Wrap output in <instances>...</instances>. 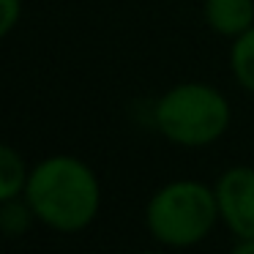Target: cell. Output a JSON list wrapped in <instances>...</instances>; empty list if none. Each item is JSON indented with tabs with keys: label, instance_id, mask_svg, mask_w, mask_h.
Here are the masks:
<instances>
[{
	"label": "cell",
	"instance_id": "8fae6325",
	"mask_svg": "<svg viewBox=\"0 0 254 254\" xmlns=\"http://www.w3.org/2000/svg\"><path fill=\"white\" fill-rule=\"evenodd\" d=\"M131 254H161V252H150V249H145V252H131Z\"/></svg>",
	"mask_w": 254,
	"mask_h": 254
},
{
	"label": "cell",
	"instance_id": "3957f363",
	"mask_svg": "<svg viewBox=\"0 0 254 254\" xmlns=\"http://www.w3.org/2000/svg\"><path fill=\"white\" fill-rule=\"evenodd\" d=\"M221 221L213 186L194 178H178L150 194L145 205V227L156 243L170 249H191L202 243Z\"/></svg>",
	"mask_w": 254,
	"mask_h": 254
},
{
	"label": "cell",
	"instance_id": "30bf717a",
	"mask_svg": "<svg viewBox=\"0 0 254 254\" xmlns=\"http://www.w3.org/2000/svg\"><path fill=\"white\" fill-rule=\"evenodd\" d=\"M227 254H254V238H238V243Z\"/></svg>",
	"mask_w": 254,
	"mask_h": 254
},
{
	"label": "cell",
	"instance_id": "277c9868",
	"mask_svg": "<svg viewBox=\"0 0 254 254\" xmlns=\"http://www.w3.org/2000/svg\"><path fill=\"white\" fill-rule=\"evenodd\" d=\"M221 224L235 238H254V167L235 164L213 183Z\"/></svg>",
	"mask_w": 254,
	"mask_h": 254
},
{
	"label": "cell",
	"instance_id": "5b68a950",
	"mask_svg": "<svg viewBox=\"0 0 254 254\" xmlns=\"http://www.w3.org/2000/svg\"><path fill=\"white\" fill-rule=\"evenodd\" d=\"M202 17L210 33L232 41L254 28V0H202Z\"/></svg>",
	"mask_w": 254,
	"mask_h": 254
},
{
	"label": "cell",
	"instance_id": "ba28073f",
	"mask_svg": "<svg viewBox=\"0 0 254 254\" xmlns=\"http://www.w3.org/2000/svg\"><path fill=\"white\" fill-rule=\"evenodd\" d=\"M36 224H39V216H36L33 205L28 202L25 194L14 199H3V205H0V230L8 238L28 235Z\"/></svg>",
	"mask_w": 254,
	"mask_h": 254
},
{
	"label": "cell",
	"instance_id": "6da1fadb",
	"mask_svg": "<svg viewBox=\"0 0 254 254\" xmlns=\"http://www.w3.org/2000/svg\"><path fill=\"white\" fill-rule=\"evenodd\" d=\"M25 197L39 224L61 235H77L93 224L101 210V181L85 159L52 153L33 164Z\"/></svg>",
	"mask_w": 254,
	"mask_h": 254
},
{
	"label": "cell",
	"instance_id": "8992f818",
	"mask_svg": "<svg viewBox=\"0 0 254 254\" xmlns=\"http://www.w3.org/2000/svg\"><path fill=\"white\" fill-rule=\"evenodd\" d=\"M30 170L33 167H28L25 156L17 148H11V145L0 148V202L22 197L30 181Z\"/></svg>",
	"mask_w": 254,
	"mask_h": 254
},
{
	"label": "cell",
	"instance_id": "7a4b0ae2",
	"mask_svg": "<svg viewBox=\"0 0 254 254\" xmlns=\"http://www.w3.org/2000/svg\"><path fill=\"white\" fill-rule=\"evenodd\" d=\"M232 123V104L210 82H178L153 107V126L170 145L208 148L219 142Z\"/></svg>",
	"mask_w": 254,
	"mask_h": 254
},
{
	"label": "cell",
	"instance_id": "52a82bcc",
	"mask_svg": "<svg viewBox=\"0 0 254 254\" xmlns=\"http://www.w3.org/2000/svg\"><path fill=\"white\" fill-rule=\"evenodd\" d=\"M230 74L241 90L254 96V28L230 41Z\"/></svg>",
	"mask_w": 254,
	"mask_h": 254
},
{
	"label": "cell",
	"instance_id": "9c48e42d",
	"mask_svg": "<svg viewBox=\"0 0 254 254\" xmlns=\"http://www.w3.org/2000/svg\"><path fill=\"white\" fill-rule=\"evenodd\" d=\"M0 11H3L0 36H11L14 28L22 22V0H0Z\"/></svg>",
	"mask_w": 254,
	"mask_h": 254
}]
</instances>
